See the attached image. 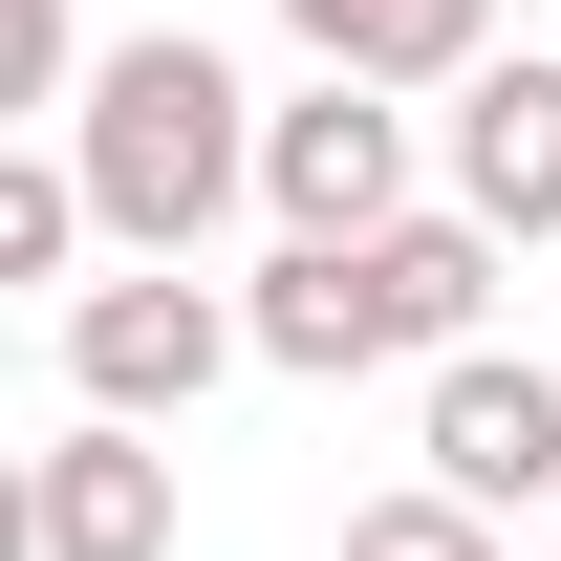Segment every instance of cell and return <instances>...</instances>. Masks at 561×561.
<instances>
[{"mask_svg":"<svg viewBox=\"0 0 561 561\" xmlns=\"http://www.w3.org/2000/svg\"><path fill=\"white\" fill-rule=\"evenodd\" d=\"M66 151H87V216L130 238V260H195L216 216L260 195V87L216 66V44H108L87 66V108H66Z\"/></svg>","mask_w":561,"mask_h":561,"instance_id":"1","label":"cell"},{"mask_svg":"<svg viewBox=\"0 0 561 561\" xmlns=\"http://www.w3.org/2000/svg\"><path fill=\"white\" fill-rule=\"evenodd\" d=\"M216 367H260V302H216L195 260H130V280H66V389L87 411H195Z\"/></svg>","mask_w":561,"mask_h":561,"instance_id":"2","label":"cell"},{"mask_svg":"<svg viewBox=\"0 0 561 561\" xmlns=\"http://www.w3.org/2000/svg\"><path fill=\"white\" fill-rule=\"evenodd\" d=\"M260 216L280 238H389V216H411V87L324 66L302 108H260Z\"/></svg>","mask_w":561,"mask_h":561,"instance_id":"3","label":"cell"},{"mask_svg":"<svg viewBox=\"0 0 561 561\" xmlns=\"http://www.w3.org/2000/svg\"><path fill=\"white\" fill-rule=\"evenodd\" d=\"M22 561H173V432L151 411H66L22 454Z\"/></svg>","mask_w":561,"mask_h":561,"instance_id":"4","label":"cell"},{"mask_svg":"<svg viewBox=\"0 0 561 561\" xmlns=\"http://www.w3.org/2000/svg\"><path fill=\"white\" fill-rule=\"evenodd\" d=\"M411 454H432L454 496H496V518H540V496H561V367L454 346V367H432V411H411Z\"/></svg>","mask_w":561,"mask_h":561,"instance_id":"5","label":"cell"},{"mask_svg":"<svg viewBox=\"0 0 561 561\" xmlns=\"http://www.w3.org/2000/svg\"><path fill=\"white\" fill-rule=\"evenodd\" d=\"M454 108V195L496 216V238H561V66L518 44V66H476V87H432Z\"/></svg>","mask_w":561,"mask_h":561,"instance_id":"6","label":"cell"},{"mask_svg":"<svg viewBox=\"0 0 561 561\" xmlns=\"http://www.w3.org/2000/svg\"><path fill=\"white\" fill-rule=\"evenodd\" d=\"M346 260H367V324H389L411 367H454V346H476V302H496V216L432 195V216H389V238H346Z\"/></svg>","mask_w":561,"mask_h":561,"instance_id":"7","label":"cell"},{"mask_svg":"<svg viewBox=\"0 0 561 561\" xmlns=\"http://www.w3.org/2000/svg\"><path fill=\"white\" fill-rule=\"evenodd\" d=\"M302 66H367V87H476L496 66V0H280Z\"/></svg>","mask_w":561,"mask_h":561,"instance_id":"8","label":"cell"},{"mask_svg":"<svg viewBox=\"0 0 561 561\" xmlns=\"http://www.w3.org/2000/svg\"><path fill=\"white\" fill-rule=\"evenodd\" d=\"M238 302H260V367H302V389L389 367V324H367V260H346V238H280V260L238 280Z\"/></svg>","mask_w":561,"mask_h":561,"instance_id":"9","label":"cell"},{"mask_svg":"<svg viewBox=\"0 0 561 561\" xmlns=\"http://www.w3.org/2000/svg\"><path fill=\"white\" fill-rule=\"evenodd\" d=\"M87 238H108V216H87V151H22V173H0V280H66Z\"/></svg>","mask_w":561,"mask_h":561,"instance_id":"10","label":"cell"},{"mask_svg":"<svg viewBox=\"0 0 561 561\" xmlns=\"http://www.w3.org/2000/svg\"><path fill=\"white\" fill-rule=\"evenodd\" d=\"M346 561H518V540H496V496L411 476V496H367V518H346Z\"/></svg>","mask_w":561,"mask_h":561,"instance_id":"11","label":"cell"},{"mask_svg":"<svg viewBox=\"0 0 561 561\" xmlns=\"http://www.w3.org/2000/svg\"><path fill=\"white\" fill-rule=\"evenodd\" d=\"M87 66H108V44H87L66 0H0V108H44V130H66V108H87Z\"/></svg>","mask_w":561,"mask_h":561,"instance_id":"12","label":"cell"}]
</instances>
